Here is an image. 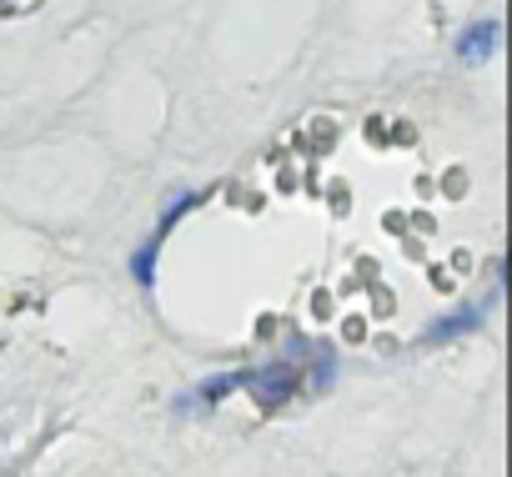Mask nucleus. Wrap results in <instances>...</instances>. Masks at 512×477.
I'll return each instance as SVG.
<instances>
[{"label":"nucleus","mask_w":512,"mask_h":477,"mask_svg":"<svg viewBox=\"0 0 512 477\" xmlns=\"http://www.w3.org/2000/svg\"><path fill=\"white\" fill-rule=\"evenodd\" d=\"M482 312H462V317H452V322H442V327H427V342H442V337H452V332H462V327H472Z\"/></svg>","instance_id":"nucleus-3"},{"label":"nucleus","mask_w":512,"mask_h":477,"mask_svg":"<svg viewBox=\"0 0 512 477\" xmlns=\"http://www.w3.org/2000/svg\"><path fill=\"white\" fill-rule=\"evenodd\" d=\"M492 41H497V26H492V21H482V26H472V31L457 41V56L472 66V61H482V56L492 51Z\"/></svg>","instance_id":"nucleus-1"},{"label":"nucleus","mask_w":512,"mask_h":477,"mask_svg":"<svg viewBox=\"0 0 512 477\" xmlns=\"http://www.w3.org/2000/svg\"><path fill=\"white\" fill-rule=\"evenodd\" d=\"M256 387H267V392H262L267 402H282V397L292 392V372H262V377H256Z\"/></svg>","instance_id":"nucleus-2"}]
</instances>
